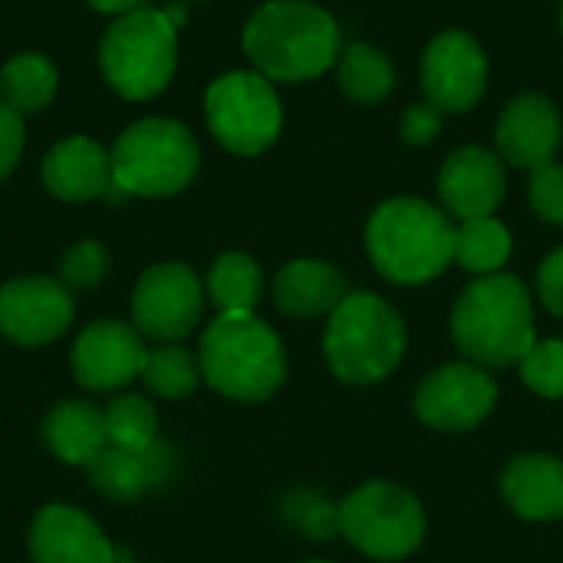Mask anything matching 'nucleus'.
Instances as JSON below:
<instances>
[{"label":"nucleus","mask_w":563,"mask_h":563,"mask_svg":"<svg viewBox=\"0 0 563 563\" xmlns=\"http://www.w3.org/2000/svg\"><path fill=\"white\" fill-rule=\"evenodd\" d=\"M449 330L468 363L482 369L515 366L538 343L534 300L515 274H485L455 300Z\"/></svg>","instance_id":"obj_1"},{"label":"nucleus","mask_w":563,"mask_h":563,"mask_svg":"<svg viewBox=\"0 0 563 563\" xmlns=\"http://www.w3.org/2000/svg\"><path fill=\"white\" fill-rule=\"evenodd\" d=\"M336 20L307 0H271L244 26V53L264 79L307 82L340 59Z\"/></svg>","instance_id":"obj_2"},{"label":"nucleus","mask_w":563,"mask_h":563,"mask_svg":"<svg viewBox=\"0 0 563 563\" xmlns=\"http://www.w3.org/2000/svg\"><path fill=\"white\" fill-rule=\"evenodd\" d=\"M201 379L234 402H267L287 379V353L257 313H218L201 333Z\"/></svg>","instance_id":"obj_3"},{"label":"nucleus","mask_w":563,"mask_h":563,"mask_svg":"<svg viewBox=\"0 0 563 563\" xmlns=\"http://www.w3.org/2000/svg\"><path fill=\"white\" fill-rule=\"evenodd\" d=\"M459 228L422 198H393L366 224L373 267L393 284H429L455 261Z\"/></svg>","instance_id":"obj_4"},{"label":"nucleus","mask_w":563,"mask_h":563,"mask_svg":"<svg viewBox=\"0 0 563 563\" xmlns=\"http://www.w3.org/2000/svg\"><path fill=\"white\" fill-rule=\"evenodd\" d=\"M323 353L336 379L350 386L379 383L402 363L406 323L376 294H346L330 313Z\"/></svg>","instance_id":"obj_5"},{"label":"nucleus","mask_w":563,"mask_h":563,"mask_svg":"<svg viewBox=\"0 0 563 563\" xmlns=\"http://www.w3.org/2000/svg\"><path fill=\"white\" fill-rule=\"evenodd\" d=\"M112 155V185L122 195L165 198L185 191L201 165L195 135L172 119H142L129 125Z\"/></svg>","instance_id":"obj_6"},{"label":"nucleus","mask_w":563,"mask_h":563,"mask_svg":"<svg viewBox=\"0 0 563 563\" xmlns=\"http://www.w3.org/2000/svg\"><path fill=\"white\" fill-rule=\"evenodd\" d=\"M99 66L119 96H158L175 76V26L165 10L142 7L109 23L99 43Z\"/></svg>","instance_id":"obj_7"},{"label":"nucleus","mask_w":563,"mask_h":563,"mask_svg":"<svg viewBox=\"0 0 563 563\" xmlns=\"http://www.w3.org/2000/svg\"><path fill=\"white\" fill-rule=\"evenodd\" d=\"M340 534L373 561H402L426 538V511L396 482H366L340 505Z\"/></svg>","instance_id":"obj_8"},{"label":"nucleus","mask_w":563,"mask_h":563,"mask_svg":"<svg viewBox=\"0 0 563 563\" xmlns=\"http://www.w3.org/2000/svg\"><path fill=\"white\" fill-rule=\"evenodd\" d=\"M205 119L211 135L234 155L267 152L284 125L280 99L261 73H228L208 86Z\"/></svg>","instance_id":"obj_9"},{"label":"nucleus","mask_w":563,"mask_h":563,"mask_svg":"<svg viewBox=\"0 0 563 563\" xmlns=\"http://www.w3.org/2000/svg\"><path fill=\"white\" fill-rule=\"evenodd\" d=\"M205 313V287L188 264L148 267L132 294V327L155 343L185 340Z\"/></svg>","instance_id":"obj_10"},{"label":"nucleus","mask_w":563,"mask_h":563,"mask_svg":"<svg viewBox=\"0 0 563 563\" xmlns=\"http://www.w3.org/2000/svg\"><path fill=\"white\" fill-rule=\"evenodd\" d=\"M498 402V383L475 363H449L416 389V416L439 432L478 429Z\"/></svg>","instance_id":"obj_11"},{"label":"nucleus","mask_w":563,"mask_h":563,"mask_svg":"<svg viewBox=\"0 0 563 563\" xmlns=\"http://www.w3.org/2000/svg\"><path fill=\"white\" fill-rule=\"evenodd\" d=\"M488 89V56L465 30L439 33L422 56V92L439 112H468Z\"/></svg>","instance_id":"obj_12"},{"label":"nucleus","mask_w":563,"mask_h":563,"mask_svg":"<svg viewBox=\"0 0 563 563\" xmlns=\"http://www.w3.org/2000/svg\"><path fill=\"white\" fill-rule=\"evenodd\" d=\"M76 317L73 290L53 277H16L0 287V336L16 346L59 340Z\"/></svg>","instance_id":"obj_13"},{"label":"nucleus","mask_w":563,"mask_h":563,"mask_svg":"<svg viewBox=\"0 0 563 563\" xmlns=\"http://www.w3.org/2000/svg\"><path fill=\"white\" fill-rule=\"evenodd\" d=\"M145 356V336L135 327L122 320H96L76 336L69 350V369L82 389L115 393L142 376Z\"/></svg>","instance_id":"obj_14"},{"label":"nucleus","mask_w":563,"mask_h":563,"mask_svg":"<svg viewBox=\"0 0 563 563\" xmlns=\"http://www.w3.org/2000/svg\"><path fill=\"white\" fill-rule=\"evenodd\" d=\"M26 548L33 563H115V548L102 525L73 505L40 508Z\"/></svg>","instance_id":"obj_15"},{"label":"nucleus","mask_w":563,"mask_h":563,"mask_svg":"<svg viewBox=\"0 0 563 563\" xmlns=\"http://www.w3.org/2000/svg\"><path fill=\"white\" fill-rule=\"evenodd\" d=\"M495 139H498V152L505 162H511L515 168L534 172V168L554 162V155L561 148V112L548 96L525 92L505 106Z\"/></svg>","instance_id":"obj_16"},{"label":"nucleus","mask_w":563,"mask_h":563,"mask_svg":"<svg viewBox=\"0 0 563 563\" xmlns=\"http://www.w3.org/2000/svg\"><path fill=\"white\" fill-rule=\"evenodd\" d=\"M505 162L482 145L455 148L439 172V198L462 221L495 214L505 198Z\"/></svg>","instance_id":"obj_17"},{"label":"nucleus","mask_w":563,"mask_h":563,"mask_svg":"<svg viewBox=\"0 0 563 563\" xmlns=\"http://www.w3.org/2000/svg\"><path fill=\"white\" fill-rule=\"evenodd\" d=\"M43 185L59 201H92L112 188V155L92 139H66L43 158Z\"/></svg>","instance_id":"obj_18"},{"label":"nucleus","mask_w":563,"mask_h":563,"mask_svg":"<svg viewBox=\"0 0 563 563\" xmlns=\"http://www.w3.org/2000/svg\"><path fill=\"white\" fill-rule=\"evenodd\" d=\"M89 482L99 495H106L109 501H139L142 495H148L155 485L168 482L172 475V452L165 445H152V449H119V445H106L89 465Z\"/></svg>","instance_id":"obj_19"},{"label":"nucleus","mask_w":563,"mask_h":563,"mask_svg":"<svg viewBox=\"0 0 563 563\" xmlns=\"http://www.w3.org/2000/svg\"><path fill=\"white\" fill-rule=\"evenodd\" d=\"M508 508L525 521L563 518V462L554 455H518L501 475Z\"/></svg>","instance_id":"obj_20"},{"label":"nucleus","mask_w":563,"mask_h":563,"mask_svg":"<svg viewBox=\"0 0 563 563\" xmlns=\"http://www.w3.org/2000/svg\"><path fill=\"white\" fill-rule=\"evenodd\" d=\"M346 297V277L327 261H290L274 277V303L284 317L313 320L333 313Z\"/></svg>","instance_id":"obj_21"},{"label":"nucleus","mask_w":563,"mask_h":563,"mask_svg":"<svg viewBox=\"0 0 563 563\" xmlns=\"http://www.w3.org/2000/svg\"><path fill=\"white\" fill-rule=\"evenodd\" d=\"M43 442L59 462L86 468L109 445L102 409L86 399H66L53 406L43 419Z\"/></svg>","instance_id":"obj_22"},{"label":"nucleus","mask_w":563,"mask_h":563,"mask_svg":"<svg viewBox=\"0 0 563 563\" xmlns=\"http://www.w3.org/2000/svg\"><path fill=\"white\" fill-rule=\"evenodd\" d=\"M205 290L221 313H254L264 297V271L251 254L228 251L211 264Z\"/></svg>","instance_id":"obj_23"},{"label":"nucleus","mask_w":563,"mask_h":563,"mask_svg":"<svg viewBox=\"0 0 563 563\" xmlns=\"http://www.w3.org/2000/svg\"><path fill=\"white\" fill-rule=\"evenodd\" d=\"M336 79H340V89L353 102H363V106L383 102L396 86L393 63L369 43H350L340 49Z\"/></svg>","instance_id":"obj_24"},{"label":"nucleus","mask_w":563,"mask_h":563,"mask_svg":"<svg viewBox=\"0 0 563 563\" xmlns=\"http://www.w3.org/2000/svg\"><path fill=\"white\" fill-rule=\"evenodd\" d=\"M56 96V66L40 53L13 56L0 73V99L20 115L46 109Z\"/></svg>","instance_id":"obj_25"},{"label":"nucleus","mask_w":563,"mask_h":563,"mask_svg":"<svg viewBox=\"0 0 563 563\" xmlns=\"http://www.w3.org/2000/svg\"><path fill=\"white\" fill-rule=\"evenodd\" d=\"M511 231L495 221L492 214L488 218H472V221H462L459 234H455V261L472 271V274H498L508 257H511Z\"/></svg>","instance_id":"obj_26"},{"label":"nucleus","mask_w":563,"mask_h":563,"mask_svg":"<svg viewBox=\"0 0 563 563\" xmlns=\"http://www.w3.org/2000/svg\"><path fill=\"white\" fill-rule=\"evenodd\" d=\"M139 379L158 399H188L201 383V363L185 346L162 343V346L148 350Z\"/></svg>","instance_id":"obj_27"},{"label":"nucleus","mask_w":563,"mask_h":563,"mask_svg":"<svg viewBox=\"0 0 563 563\" xmlns=\"http://www.w3.org/2000/svg\"><path fill=\"white\" fill-rule=\"evenodd\" d=\"M102 419H106L109 445H119V449H152L158 442V412L139 393L115 396L102 409Z\"/></svg>","instance_id":"obj_28"},{"label":"nucleus","mask_w":563,"mask_h":563,"mask_svg":"<svg viewBox=\"0 0 563 563\" xmlns=\"http://www.w3.org/2000/svg\"><path fill=\"white\" fill-rule=\"evenodd\" d=\"M521 366V379L544 399H563V340H538Z\"/></svg>","instance_id":"obj_29"},{"label":"nucleus","mask_w":563,"mask_h":563,"mask_svg":"<svg viewBox=\"0 0 563 563\" xmlns=\"http://www.w3.org/2000/svg\"><path fill=\"white\" fill-rule=\"evenodd\" d=\"M109 274V251L99 241H79L73 244L59 261V280L69 290H92Z\"/></svg>","instance_id":"obj_30"},{"label":"nucleus","mask_w":563,"mask_h":563,"mask_svg":"<svg viewBox=\"0 0 563 563\" xmlns=\"http://www.w3.org/2000/svg\"><path fill=\"white\" fill-rule=\"evenodd\" d=\"M528 198H531V208L541 221L563 224V165L548 162V165L534 168L531 185H528Z\"/></svg>","instance_id":"obj_31"},{"label":"nucleus","mask_w":563,"mask_h":563,"mask_svg":"<svg viewBox=\"0 0 563 563\" xmlns=\"http://www.w3.org/2000/svg\"><path fill=\"white\" fill-rule=\"evenodd\" d=\"M439 132H442V112L435 106H429V102L409 106L406 115H402V122H399V135L409 145H416V148L432 145L439 139Z\"/></svg>","instance_id":"obj_32"},{"label":"nucleus","mask_w":563,"mask_h":563,"mask_svg":"<svg viewBox=\"0 0 563 563\" xmlns=\"http://www.w3.org/2000/svg\"><path fill=\"white\" fill-rule=\"evenodd\" d=\"M23 155V115L0 99V181L16 168Z\"/></svg>","instance_id":"obj_33"},{"label":"nucleus","mask_w":563,"mask_h":563,"mask_svg":"<svg viewBox=\"0 0 563 563\" xmlns=\"http://www.w3.org/2000/svg\"><path fill=\"white\" fill-rule=\"evenodd\" d=\"M538 294L554 317H563V247L544 257L538 271Z\"/></svg>","instance_id":"obj_34"},{"label":"nucleus","mask_w":563,"mask_h":563,"mask_svg":"<svg viewBox=\"0 0 563 563\" xmlns=\"http://www.w3.org/2000/svg\"><path fill=\"white\" fill-rule=\"evenodd\" d=\"M92 10H99V13H119V16H125V13H135V10H142L148 0H86Z\"/></svg>","instance_id":"obj_35"},{"label":"nucleus","mask_w":563,"mask_h":563,"mask_svg":"<svg viewBox=\"0 0 563 563\" xmlns=\"http://www.w3.org/2000/svg\"><path fill=\"white\" fill-rule=\"evenodd\" d=\"M165 16H168V23L178 30V26L185 23V16H188V13H185V7H181V3H172V7H165Z\"/></svg>","instance_id":"obj_36"},{"label":"nucleus","mask_w":563,"mask_h":563,"mask_svg":"<svg viewBox=\"0 0 563 563\" xmlns=\"http://www.w3.org/2000/svg\"><path fill=\"white\" fill-rule=\"evenodd\" d=\"M561 30H563V0H561Z\"/></svg>","instance_id":"obj_37"},{"label":"nucleus","mask_w":563,"mask_h":563,"mask_svg":"<svg viewBox=\"0 0 563 563\" xmlns=\"http://www.w3.org/2000/svg\"><path fill=\"white\" fill-rule=\"evenodd\" d=\"M303 563H330V561H303Z\"/></svg>","instance_id":"obj_38"}]
</instances>
